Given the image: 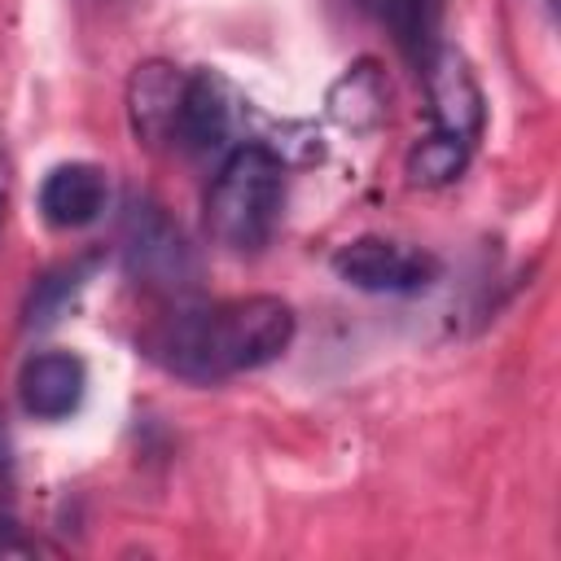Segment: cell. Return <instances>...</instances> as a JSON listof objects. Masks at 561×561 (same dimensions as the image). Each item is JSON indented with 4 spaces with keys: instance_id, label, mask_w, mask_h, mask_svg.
I'll return each mask as SVG.
<instances>
[{
    "instance_id": "6da1fadb",
    "label": "cell",
    "mask_w": 561,
    "mask_h": 561,
    "mask_svg": "<svg viewBox=\"0 0 561 561\" xmlns=\"http://www.w3.org/2000/svg\"><path fill=\"white\" fill-rule=\"evenodd\" d=\"M294 333L298 320L289 302L272 294H245L171 311L167 320L145 329L140 351L171 377L215 386L280 359Z\"/></svg>"
},
{
    "instance_id": "7a4b0ae2",
    "label": "cell",
    "mask_w": 561,
    "mask_h": 561,
    "mask_svg": "<svg viewBox=\"0 0 561 561\" xmlns=\"http://www.w3.org/2000/svg\"><path fill=\"white\" fill-rule=\"evenodd\" d=\"M285 206V162L276 149L237 145L206 188V232L232 254H254L272 241Z\"/></svg>"
},
{
    "instance_id": "3957f363",
    "label": "cell",
    "mask_w": 561,
    "mask_h": 561,
    "mask_svg": "<svg viewBox=\"0 0 561 561\" xmlns=\"http://www.w3.org/2000/svg\"><path fill=\"white\" fill-rule=\"evenodd\" d=\"M118 250L131 276H140L153 289H188L197 280V254L184 241L180 224H171V215L149 202V197H131L118 224Z\"/></svg>"
},
{
    "instance_id": "277c9868",
    "label": "cell",
    "mask_w": 561,
    "mask_h": 561,
    "mask_svg": "<svg viewBox=\"0 0 561 561\" xmlns=\"http://www.w3.org/2000/svg\"><path fill=\"white\" fill-rule=\"evenodd\" d=\"M333 272L337 280L364 294H416L438 280L443 263L430 250L390 237H355L333 254Z\"/></svg>"
},
{
    "instance_id": "5b68a950",
    "label": "cell",
    "mask_w": 561,
    "mask_h": 561,
    "mask_svg": "<svg viewBox=\"0 0 561 561\" xmlns=\"http://www.w3.org/2000/svg\"><path fill=\"white\" fill-rule=\"evenodd\" d=\"M421 70H425V88H430V131L473 149L482 136L486 110H482V88H478L469 61L456 48H434Z\"/></svg>"
},
{
    "instance_id": "8992f818",
    "label": "cell",
    "mask_w": 561,
    "mask_h": 561,
    "mask_svg": "<svg viewBox=\"0 0 561 561\" xmlns=\"http://www.w3.org/2000/svg\"><path fill=\"white\" fill-rule=\"evenodd\" d=\"M184 70L171 61H140L127 79V123L140 145L175 149L180 101H184Z\"/></svg>"
},
{
    "instance_id": "52a82bcc",
    "label": "cell",
    "mask_w": 561,
    "mask_h": 561,
    "mask_svg": "<svg viewBox=\"0 0 561 561\" xmlns=\"http://www.w3.org/2000/svg\"><path fill=\"white\" fill-rule=\"evenodd\" d=\"M88 390V368L75 351H39L18 373V399L35 421H66L79 412Z\"/></svg>"
},
{
    "instance_id": "ba28073f",
    "label": "cell",
    "mask_w": 561,
    "mask_h": 561,
    "mask_svg": "<svg viewBox=\"0 0 561 561\" xmlns=\"http://www.w3.org/2000/svg\"><path fill=\"white\" fill-rule=\"evenodd\" d=\"M110 197L105 171L92 162H57L44 180H39V215L53 228H88L101 219Z\"/></svg>"
},
{
    "instance_id": "9c48e42d",
    "label": "cell",
    "mask_w": 561,
    "mask_h": 561,
    "mask_svg": "<svg viewBox=\"0 0 561 561\" xmlns=\"http://www.w3.org/2000/svg\"><path fill=\"white\" fill-rule=\"evenodd\" d=\"M232 131V101L228 88L202 70L184 79V101H180V127H175V149L188 153H210L228 140Z\"/></svg>"
},
{
    "instance_id": "30bf717a",
    "label": "cell",
    "mask_w": 561,
    "mask_h": 561,
    "mask_svg": "<svg viewBox=\"0 0 561 561\" xmlns=\"http://www.w3.org/2000/svg\"><path fill=\"white\" fill-rule=\"evenodd\" d=\"M373 22H381L390 31V39L416 61L425 66V57L438 48V18H443V0H355Z\"/></svg>"
},
{
    "instance_id": "8fae6325",
    "label": "cell",
    "mask_w": 561,
    "mask_h": 561,
    "mask_svg": "<svg viewBox=\"0 0 561 561\" xmlns=\"http://www.w3.org/2000/svg\"><path fill=\"white\" fill-rule=\"evenodd\" d=\"M473 149L460 145V140H447V136H421L412 149H408V180L421 184V188H438V184H451L465 167H469Z\"/></svg>"
},
{
    "instance_id": "7c38bea8",
    "label": "cell",
    "mask_w": 561,
    "mask_h": 561,
    "mask_svg": "<svg viewBox=\"0 0 561 561\" xmlns=\"http://www.w3.org/2000/svg\"><path fill=\"white\" fill-rule=\"evenodd\" d=\"M92 272V259H79V263H66V267H57V272H48V276H39L35 280V289H31V298H26V329H44V324H53L57 316H61V307H66V298H75L79 294V285H83V276Z\"/></svg>"
},
{
    "instance_id": "4fadbf2b",
    "label": "cell",
    "mask_w": 561,
    "mask_h": 561,
    "mask_svg": "<svg viewBox=\"0 0 561 561\" xmlns=\"http://www.w3.org/2000/svg\"><path fill=\"white\" fill-rule=\"evenodd\" d=\"M333 92H346V96L355 101L351 110L337 114L346 127H364V123H377V118H381V101H386V92H381V79L373 75V66H355Z\"/></svg>"
},
{
    "instance_id": "5bb4252c",
    "label": "cell",
    "mask_w": 561,
    "mask_h": 561,
    "mask_svg": "<svg viewBox=\"0 0 561 561\" xmlns=\"http://www.w3.org/2000/svg\"><path fill=\"white\" fill-rule=\"evenodd\" d=\"M9 206H13V158L0 145V237H4V224H9Z\"/></svg>"
},
{
    "instance_id": "9a60e30c",
    "label": "cell",
    "mask_w": 561,
    "mask_h": 561,
    "mask_svg": "<svg viewBox=\"0 0 561 561\" xmlns=\"http://www.w3.org/2000/svg\"><path fill=\"white\" fill-rule=\"evenodd\" d=\"M0 552H44V543L39 539H22L18 535V522L0 517Z\"/></svg>"
},
{
    "instance_id": "2e32d148",
    "label": "cell",
    "mask_w": 561,
    "mask_h": 561,
    "mask_svg": "<svg viewBox=\"0 0 561 561\" xmlns=\"http://www.w3.org/2000/svg\"><path fill=\"white\" fill-rule=\"evenodd\" d=\"M543 4H548V13H552V9H557V0H543Z\"/></svg>"
}]
</instances>
